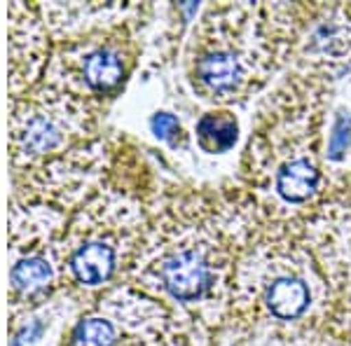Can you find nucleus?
<instances>
[{
	"mask_svg": "<svg viewBox=\"0 0 351 346\" xmlns=\"http://www.w3.org/2000/svg\"><path fill=\"white\" fill-rule=\"evenodd\" d=\"M82 302L61 291L47 302L10 316V346H61Z\"/></svg>",
	"mask_w": 351,
	"mask_h": 346,
	"instance_id": "ddd939ff",
	"label": "nucleus"
},
{
	"mask_svg": "<svg viewBox=\"0 0 351 346\" xmlns=\"http://www.w3.org/2000/svg\"><path fill=\"white\" fill-rule=\"evenodd\" d=\"M101 117L104 110L45 84L10 99V173L101 138Z\"/></svg>",
	"mask_w": 351,
	"mask_h": 346,
	"instance_id": "0eeeda50",
	"label": "nucleus"
},
{
	"mask_svg": "<svg viewBox=\"0 0 351 346\" xmlns=\"http://www.w3.org/2000/svg\"><path fill=\"white\" fill-rule=\"evenodd\" d=\"M335 286L302 225L265 223L237 269L225 346H319Z\"/></svg>",
	"mask_w": 351,
	"mask_h": 346,
	"instance_id": "f03ea898",
	"label": "nucleus"
},
{
	"mask_svg": "<svg viewBox=\"0 0 351 346\" xmlns=\"http://www.w3.org/2000/svg\"><path fill=\"white\" fill-rule=\"evenodd\" d=\"M150 129L152 134L157 136L160 140H164V143L169 145H183L185 140V134H183V124H180V120L176 115H171V112H155L150 120Z\"/></svg>",
	"mask_w": 351,
	"mask_h": 346,
	"instance_id": "dca6fc26",
	"label": "nucleus"
},
{
	"mask_svg": "<svg viewBox=\"0 0 351 346\" xmlns=\"http://www.w3.org/2000/svg\"><path fill=\"white\" fill-rule=\"evenodd\" d=\"M267 220L237 187L164 190L124 283L160 299L206 344L225 330L241 255Z\"/></svg>",
	"mask_w": 351,
	"mask_h": 346,
	"instance_id": "f257e3e1",
	"label": "nucleus"
},
{
	"mask_svg": "<svg viewBox=\"0 0 351 346\" xmlns=\"http://www.w3.org/2000/svg\"><path fill=\"white\" fill-rule=\"evenodd\" d=\"M61 346H211L132 283H117L82 306Z\"/></svg>",
	"mask_w": 351,
	"mask_h": 346,
	"instance_id": "6e6552de",
	"label": "nucleus"
},
{
	"mask_svg": "<svg viewBox=\"0 0 351 346\" xmlns=\"http://www.w3.org/2000/svg\"><path fill=\"white\" fill-rule=\"evenodd\" d=\"M10 16V99L31 92L45 75L54 40L38 3H12Z\"/></svg>",
	"mask_w": 351,
	"mask_h": 346,
	"instance_id": "f8f14e48",
	"label": "nucleus"
},
{
	"mask_svg": "<svg viewBox=\"0 0 351 346\" xmlns=\"http://www.w3.org/2000/svg\"><path fill=\"white\" fill-rule=\"evenodd\" d=\"M311 251L335 291L351 281V175L342 178L314 208L298 218Z\"/></svg>",
	"mask_w": 351,
	"mask_h": 346,
	"instance_id": "9b49d317",
	"label": "nucleus"
},
{
	"mask_svg": "<svg viewBox=\"0 0 351 346\" xmlns=\"http://www.w3.org/2000/svg\"><path fill=\"white\" fill-rule=\"evenodd\" d=\"M319 346H351V281L344 283L335 295Z\"/></svg>",
	"mask_w": 351,
	"mask_h": 346,
	"instance_id": "2eb2a0df",
	"label": "nucleus"
},
{
	"mask_svg": "<svg viewBox=\"0 0 351 346\" xmlns=\"http://www.w3.org/2000/svg\"><path fill=\"white\" fill-rule=\"evenodd\" d=\"M300 3H216L185 45V80L213 108L248 103L293 61Z\"/></svg>",
	"mask_w": 351,
	"mask_h": 346,
	"instance_id": "20e7f679",
	"label": "nucleus"
},
{
	"mask_svg": "<svg viewBox=\"0 0 351 346\" xmlns=\"http://www.w3.org/2000/svg\"><path fill=\"white\" fill-rule=\"evenodd\" d=\"M239 138V120L230 108H211L195 124V140L204 155H225Z\"/></svg>",
	"mask_w": 351,
	"mask_h": 346,
	"instance_id": "4468645a",
	"label": "nucleus"
},
{
	"mask_svg": "<svg viewBox=\"0 0 351 346\" xmlns=\"http://www.w3.org/2000/svg\"><path fill=\"white\" fill-rule=\"evenodd\" d=\"M330 82L288 75L263 96L239 164V187L267 223L307 215L328 192Z\"/></svg>",
	"mask_w": 351,
	"mask_h": 346,
	"instance_id": "7ed1b4c3",
	"label": "nucleus"
},
{
	"mask_svg": "<svg viewBox=\"0 0 351 346\" xmlns=\"http://www.w3.org/2000/svg\"><path fill=\"white\" fill-rule=\"evenodd\" d=\"M150 10V5H138L124 19L54 40L40 84L106 110L122 94L138 66V28Z\"/></svg>",
	"mask_w": 351,
	"mask_h": 346,
	"instance_id": "423d86ee",
	"label": "nucleus"
},
{
	"mask_svg": "<svg viewBox=\"0 0 351 346\" xmlns=\"http://www.w3.org/2000/svg\"><path fill=\"white\" fill-rule=\"evenodd\" d=\"M351 71V3H300V33L288 73L335 84Z\"/></svg>",
	"mask_w": 351,
	"mask_h": 346,
	"instance_id": "9d476101",
	"label": "nucleus"
},
{
	"mask_svg": "<svg viewBox=\"0 0 351 346\" xmlns=\"http://www.w3.org/2000/svg\"><path fill=\"white\" fill-rule=\"evenodd\" d=\"M150 173L132 150H112L110 173L71 213L61 236L64 288L82 304L124 281L143 241L150 206Z\"/></svg>",
	"mask_w": 351,
	"mask_h": 346,
	"instance_id": "39448f33",
	"label": "nucleus"
},
{
	"mask_svg": "<svg viewBox=\"0 0 351 346\" xmlns=\"http://www.w3.org/2000/svg\"><path fill=\"white\" fill-rule=\"evenodd\" d=\"M112 150L115 145L101 136L92 143L66 152L36 169L10 173L12 175L10 203H40V206L73 213L108 178Z\"/></svg>",
	"mask_w": 351,
	"mask_h": 346,
	"instance_id": "1a4fd4ad",
	"label": "nucleus"
}]
</instances>
